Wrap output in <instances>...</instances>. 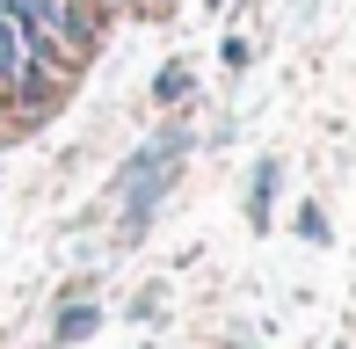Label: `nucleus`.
<instances>
[{"mask_svg": "<svg viewBox=\"0 0 356 349\" xmlns=\"http://www.w3.org/2000/svg\"><path fill=\"white\" fill-rule=\"evenodd\" d=\"M277 182H284V168H277V161L254 168V189H248V218H254V226H269V197H277Z\"/></svg>", "mask_w": 356, "mask_h": 349, "instance_id": "obj_1", "label": "nucleus"}, {"mask_svg": "<svg viewBox=\"0 0 356 349\" xmlns=\"http://www.w3.org/2000/svg\"><path fill=\"white\" fill-rule=\"evenodd\" d=\"M95 327H102V313H95V306H73L66 320H58V342H88Z\"/></svg>", "mask_w": 356, "mask_h": 349, "instance_id": "obj_2", "label": "nucleus"}, {"mask_svg": "<svg viewBox=\"0 0 356 349\" xmlns=\"http://www.w3.org/2000/svg\"><path fill=\"white\" fill-rule=\"evenodd\" d=\"M298 233L305 241H327V211H320V204H298Z\"/></svg>", "mask_w": 356, "mask_h": 349, "instance_id": "obj_3", "label": "nucleus"}, {"mask_svg": "<svg viewBox=\"0 0 356 349\" xmlns=\"http://www.w3.org/2000/svg\"><path fill=\"white\" fill-rule=\"evenodd\" d=\"M153 95H160V102H182V95H189V73H175V66H168V73L153 81Z\"/></svg>", "mask_w": 356, "mask_h": 349, "instance_id": "obj_4", "label": "nucleus"}]
</instances>
